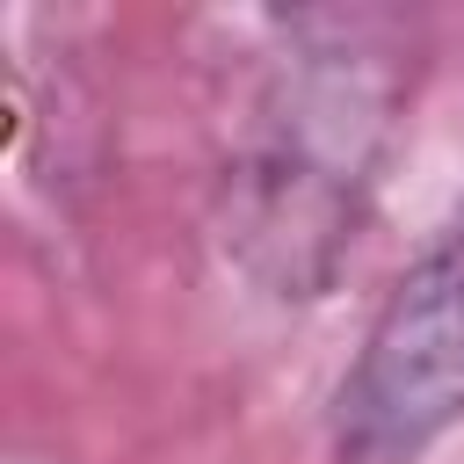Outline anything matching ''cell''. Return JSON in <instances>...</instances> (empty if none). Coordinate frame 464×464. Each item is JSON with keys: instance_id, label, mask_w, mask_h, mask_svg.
Masks as SVG:
<instances>
[{"instance_id": "7a4b0ae2", "label": "cell", "mask_w": 464, "mask_h": 464, "mask_svg": "<svg viewBox=\"0 0 464 464\" xmlns=\"http://www.w3.org/2000/svg\"><path fill=\"white\" fill-rule=\"evenodd\" d=\"M450 428H464V210L370 312L334 384V457L420 464Z\"/></svg>"}, {"instance_id": "6da1fadb", "label": "cell", "mask_w": 464, "mask_h": 464, "mask_svg": "<svg viewBox=\"0 0 464 464\" xmlns=\"http://www.w3.org/2000/svg\"><path fill=\"white\" fill-rule=\"evenodd\" d=\"M413 102V51L392 14H297L225 174V246L276 304H312L370 218Z\"/></svg>"}]
</instances>
